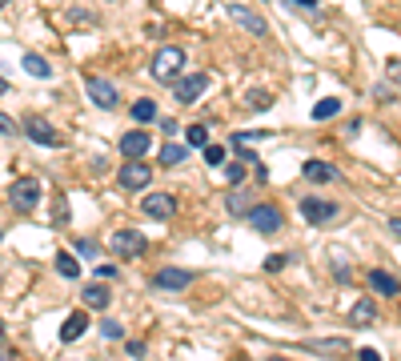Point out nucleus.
Segmentation results:
<instances>
[{"label": "nucleus", "instance_id": "nucleus-1", "mask_svg": "<svg viewBox=\"0 0 401 361\" xmlns=\"http://www.w3.org/2000/svg\"><path fill=\"white\" fill-rule=\"evenodd\" d=\"M181 68H185V49H181V45H165V49H160L157 56H153V81H160V84H176Z\"/></svg>", "mask_w": 401, "mask_h": 361}, {"label": "nucleus", "instance_id": "nucleus-2", "mask_svg": "<svg viewBox=\"0 0 401 361\" xmlns=\"http://www.w3.org/2000/svg\"><path fill=\"white\" fill-rule=\"evenodd\" d=\"M20 129H24V137H29V141H36V145H45V148H61V145H64L61 129H56L52 121H45L40 113H29Z\"/></svg>", "mask_w": 401, "mask_h": 361}, {"label": "nucleus", "instance_id": "nucleus-3", "mask_svg": "<svg viewBox=\"0 0 401 361\" xmlns=\"http://www.w3.org/2000/svg\"><path fill=\"white\" fill-rule=\"evenodd\" d=\"M8 205L20 209V213H29L32 205H40V180L36 177H20L8 185Z\"/></svg>", "mask_w": 401, "mask_h": 361}, {"label": "nucleus", "instance_id": "nucleus-4", "mask_svg": "<svg viewBox=\"0 0 401 361\" xmlns=\"http://www.w3.org/2000/svg\"><path fill=\"white\" fill-rule=\"evenodd\" d=\"M109 245H112V253H116V257H128V261L149 253V241H144V233H137V229H116Z\"/></svg>", "mask_w": 401, "mask_h": 361}, {"label": "nucleus", "instance_id": "nucleus-5", "mask_svg": "<svg viewBox=\"0 0 401 361\" xmlns=\"http://www.w3.org/2000/svg\"><path fill=\"white\" fill-rule=\"evenodd\" d=\"M84 93H89V100H93L96 109H116L121 105V93H116V84L105 81V77H84Z\"/></svg>", "mask_w": 401, "mask_h": 361}, {"label": "nucleus", "instance_id": "nucleus-6", "mask_svg": "<svg viewBox=\"0 0 401 361\" xmlns=\"http://www.w3.org/2000/svg\"><path fill=\"white\" fill-rule=\"evenodd\" d=\"M116 180L125 185L128 193H141V189H149V180H153V169L141 161V157H133V161L121 164V173H116Z\"/></svg>", "mask_w": 401, "mask_h": 361}, {"label": "nucleus", "instance_id": "nucleus-7", "mask_svg": "<svg viewBox=\"0 0 401 361\" xmlns=\"http://www.w3.org/2000/svg\"><path fill=\"white\" fill-rule=\"evenodd\" d=\"M337 213H341L337 201H325V197H305L301 201V217L309 221V225H329Z\"/></svg>", "mask_w": 401, "mask_h": 361}, {"label": "nucleus", "instance_id": "nucleus-8", "mask_svg": "<svg viewBox=\"0 0 401 361\" xmlns=\"http://www.w3.org/2000/svg\"><path fill=\"white\" fill-rule=\"evenodd\" d=\"M249 221H253V229L261 233V237H273V233L285 225V217H281V209H277V205H253Z\"/></svg>", "mask_w": 401, "mask_h": 361}, {"label": "nucleus", "instance_id": "nucleus-9", "mask_svg": "<svg viewBox=\"0 0 401 361\" xmlns=\"http://www.w3.org/2000/svg\"><path fill=\"white\" fill-rule=\"evenodd\" d=\"M205 89H209V72H192V77H185V81L173 84V93H176V100H181V105L201 100V97H205Z\"/></svg>", "mask_w": 401, "mask_h": 361}, {"label": "nucleus", "instance_id": "nucleus-10", "mask_svg": "<svg viewBox=\"0 0 401 361\" xmlns=\"http://www.w3.org/2000/svg\"><path fill=\"white\" fill-rule=\"evenodd\" d=\"M144 217H153V221H173L176 213V197H169V193H149V197L141 201Z\"/></svg>", "mask_w": 401, "mask_h": 361}, {"label": "nucleus", "instance_id": "nucleus-11", "mask_svg": "<svg viewBox=\"0 0 401 361\" xmlns=\"http://www.w3.org/2000/svg\"><path fill=\"white\" fill-rule=\"evenodd\" d=\"M225 13H229V17L237 20L241 29H249L253 36H265V33H269V24H265V17H261V13H253V8H245V4H229Z\"/></svg>", "mask_w": 401, "mask_h": 361}, {"label": "nucleus", "instance_id": "nucleus-12", "mask_svg": "<svg viewBox=\"0 0 401 361\" xmlns=\"http://www.w3.org/2000/svg\"><path fill=\"white\" fill-rule=\"evenodd\" d=\"M157 289H169V293H181V289H189L192 285V269H160L157 277H153Z\"/></svg>", "mask_w": 401, "mask_h": 361}, {"label": "nucleus", "instance_id": "nucleus-13", "mask_svg": "<svg viewBox=\"0 0 401 361\" xmlns=\"http://www.w3.org/2000/svg\"><path fill=\"white\" fill-rule=\"evenodd\" d=\"M116 145H121V153H125V161H133V157H144V153H149L153 137H149L144 129H133V132H125Z\"/></svg>", "mask_w": 401, "mask_h": 361}, {"label": "nucleus", "instance_id": "nucleus-14", "mask_svg": "<svg viewBox=\"0 0 401 361\" xmlns=\"http://www.w3.org/2000/svg\"><path fill=\"white\" fill-rule=\"evenodd\" d=\"M365 281H369V289L381 293V297H398L401 293V281L393 277V273H385V269H369Z\"/></svg>", "mask_w": 401, "mask_h": 361}, {"label": "nucleus", "instance_id": "nucleus-15", "mask_svg": "<svg viewBox=\"0 0 401 361\" xmlns=\"http://www.w3.org/2000/svg\"><path fill=\"white\" fill-rule=\"evenodd\" d=\"M253 205H257V201L249 197V193H245L241 185H233V189L225 193V209H229L233 217H249V213H253Z\"/></svg>", "mask_w": 401, "mask_h": 361}, {"label": "nucleus", "instance_id": "nucleus-16", "mask_svg": "<svg viewBox=\"0 0 401 361\" xmlns=\"http://www.w3.org/2000/svg\"><path fill=\"white\" fill-rule=\"evenodd\" d=\"M80 301H84L89 309H109L112 293H109V285H105V281H93V285H84V289H80Z\"/></svg>", "mask_w": 401, "mask_h": 361}, {"label": "nucleus", "instance_id": "nucleus-17", "mask_svg": "<svg viewBox=\"0 0 401 361\" xmlns=\"http://www.w3.org/2000/svg\"><path fill=\"white\" fill-rule=\"evenodd\" d=\"M84 329H89V313H84V309L68 313V317H64V325H61V341H64V345H73L80 333H84Z\"/></svg>", "mask_w": 401, "mask_h": 361}, {"label": "nucleus", "instance_id": "nucleus-18", "mask_svg": "<svg viewBox=\"0 0 401 361\" xmlns=\"http://www.w3.org/2000/svg\"><path fill=\"white\" fill-rule=\"evenodd\" d=\"M373 317H377V301H373V297H361V301L349 309V321H353L357 329H361V325H373Z\"/></svg>", "mask_w": 401, "mask_h": 361}, {"label": "nucleus", "instance_id": "nucleus-19", "mask_svg": "<svg viewBox=\"0 0 401 361\" xmlns=\"http://www.w3.org/2000/svg\"><path fill=\"white\" fill-rule=\"evenodd\" d=\"M305 180H313V185H325V180H333L337 177V169L329 161H305Z\"/></svg>", "mask_w": 401, "mask_h": 361}, {"label": "nucleus", "instance_id": "nucleus-20", "mask_svg": "<svg viewBox=\"0 0 401 361\" xmlns=\"http://www.w3.org/2000/svg\"><path fill=\"white\" fill-rule=\"evenodd\" d=\"M20 65H24V72L36 77V81H48V77H52V65H48L40 52H24V61H20Z\"/></svg>", "mask_w": 401, "mask_h": 361}, {"label": "nucleus", "instance_id": "nucleus-21", "mask_svg": "<svg viewBox=\"0 0 401 361\" xmlns=\"http://www.w3.org/2000/svg\"><path fill=\"white\" fill-rule=\"evenodd\" d=\"M185 157H189V145H176V141L160 145V169H173V164H181Z\"/></svg>", "mask_w": 401, "mask_h": 361}, {"label": "nucleus", "instance_id": "nucleus-22", "mask_svg": "<svg viewBox=\"0 0 401 361\" xmlns=\"http://www.w3.org/2000/svg\"><path fill=\"white\" fill-rule=\"evenodd\" d=\"M337 113H341V100H337V97H325V100H317V105H313V113H309V116L321 125V121H333Z\"/></svg>", "mask_w": 401, "mask_h": 361}, {"label": "nucleus", "instance_id": "nucleus-23", "mask_svg": "<svg viewBox=\"0 0 401 361\" xmlns=\"http://www.w3.org/2000/svg\"><path fill=\"white\" fill-rule=\"evenodd\" d=\"M133 121H141V125H149V121H157V100H149V97H141V100H133Z\"/></svg>", "mask_w": 401, "mask_h": 361}, {"label": "nucleus", "instance_id": "nucleus-24", "mask_svg": "<svg viewBox=\"0 0 401 361\" xmlns=\"http://www.w3.org/2000/svg\"><path fill=\"white\" fill-rule=\"evenodd\" d=\"M56 273H61L64 281L80 277V265H77V257H73V253H56Z\"/></svg>", "mask_w": 401, "mask_h": 361}, {"label": "nucleus", "instance_id": "nucleus-25", "mask_svg": "<svg viewBox=\"0 0 401 361\" xmlns=\"http://www.w3.org/2000/svg\"><path fill=\"white\" fill-rule=\"evenodd\" d=\"M309 349H313V353H345L349 341H345V337H329V341H309Z\"/></svg>", "mask_w": 401, "mask_h": 361}, {"label": "nucleus", "instance_id": "nucleus-26", "mask_svg": "<svg viewBox=\"0 0 401 361\" xmlns=\"http://www.w3.org/2000/svg\"><path fill=\"white\" fill-rule=\"evenodd\" d=\"M185 141H189V148H205L209 145V129L205 125H189V129H185Z\"/></svg>", "mask_w": 401, "mask_h": 361}, {"label": "nucleus", "instance_id": "nucleus-27", "mask_svg": "<svg viewBox=\"0 0 401 361\" xmlns=\"http://www.w3.org/2000/svg\"><path fill=\"white\" fill-rule=\"evenodd\" d=\"M245 177H249V173H245V164H241V161H229V164H225V180H229V185H241Z\"/></svg>", "mask_w": 401, "mask_h": 361}, {"label": "nucleus", "instance_id": "nucleus-28", "mask_svg": "<svg viewBox=\"0 0 401 361\" xmlns=\"http://www.w3.org/2000/svg\"><path fill=\"white\" fill-rule=\"evenodd\" d=\"M265 137H269V132H233V137H229V145L237 148V145H253V141H265Z\"/></svg>", "mask_w": 401, "mask_h": 361}, {"label": "nucleus", "instance_id": "nucleus-29", "mask_svg": "<svg viewBox=\"0 0 401 361\" xmlns=\"http://www.w3.org/2000/svg\"><path fill=\"white\" fill-rule=\"evenodd\" d=\"M205 164H213V169L225 164V148L221 145H205Z\"/></svg>", "mask_w": 401, "mask_h": 361}, {"label": "nucleus", "instance_id": "nucleus-30", "mask_svg": "<svg viewBox=\"0 0 401 361\" xmlns=\"http://www.w3.org/2000/svg\"><path fill=\"white\" fill-rule=\"evenodd\" d=\"M285 265H289V257H285V253H273V257H265V273H281Z\"/></svg>", "mask_w": 401, "mask_h": 361}, {"label": "nucleus", "instance_id": "nucleus-31", "mask_svg": "<svg viewBox=\"0 0 401 361\" xmlns=\"http://www.w3.org/2000/svg\"><path fill=\"white\" fill-rule=\"evenodd\" d=\"M100 333H105L109 341H121V333H125V329H121V321H100Z\"/></svg>", "mask_w": 401, "mask_h": 361}, {"label": "nucleus", "instance_id": "nucleus-32", "mask_svg": "<svg viewBox=\"0 0 401 361\" xmlns=\"http://www.w3.org/2000/svg\"><path fill=\"white\" fill-rule=\"evenodd\" d=\"M385 77H389L393 84H401V61H398V56H389V61H385Z\"/></svg>", "mask_w": 401, "mask_h": 361}, {"label": "nucleus", "instance_id": "nucleus-33", "mask_svg": "<svg viewBox=\"0 0 401 361\" xmlns=\"http://www.w3.org/2000/svg\"><path fill=\"white\" fill-rule=\"evenodd\" d=\"M249 105H253V109H265V105H273V93H249Z\"/></svg>", "mask_w": 401, "mask_h": 361}, {"label": "nucleus", "instance_id": "nucleus-34", "mask_svg": "<svg viewBox=\"0 0 401 361\" xmlns=\"http://www.w3.org/2000/svg\"><path fill=\"white\" fill-rule=\"evenodd\" d=\"M0 137H4V141H13V137H16V125L4 113H0Z\"/></svg>", "mask_w": 401, "mask_h": 361}, {"label": "nucleus", "instance_id": "nucleus-35", "mask_svg": "<svg viewBox=\"0 0 401 361\" xmlns=\"http://www.w3.org/2000/svg\"><path fill=\"white\" fill-rule=\"evenodd\" d=\"M285 8H305V13H313L317 8V0H281Z\"/></svg>", "mask_w": 401, "mask_h": 361}, {"label": "nucleus", "instance_id": "nucleus-36", "mask_svg": "<svg viewBox=\"0 0 401 361\" xmlns=\"http://www.w3.org/2000/svg\"><path fill=\"white\" fill-rule=\"evenodd\" d=\"M373 100H385V105H389V100H393V89H389V84H377V89H373Z\"/></svg>", "mask_w": 401, "mask_h": 361}, {"label": "nucleus", "instance_id": "nucleus-37", "mask_svg": "<svg viewBox=\"0 0 401 361\" xmlns=\"http://www.w3.org/2000/svg\"><path fill=\"white\" fill-rule=\"evenodd\" d=\"M77 253H80V257H96V245H93V241H84V237H80V241H77Z\"/></svg>", "mask_w": 401, "mask_h": 361}, {"label": "nucleus", "instance_id": "nucleus-38", "mask_svg": "<svg viewBox=\"0 0 401 361\" xmlns=\"http://www.w3.org/2000/svg\"><path fill=\"white\" fill-rule=\"evenodd\" d=\"M96 277H100V281H112V277H116V265H96Z\"/></svg>", "mask_w": 401, "mask_h": 361}, {"label": "nucleus", "instance_id": "nucleus-39", "mask_svg": "<svg viewBox=\"0 0 401 361\" xmlns=\"http://www.w3.org/2000/svg\"><path fill=\"white\" fill-rule=\"evenodd\" d=\"M357 361H381V353L377 349H357Z\"/></svg>", "mask_w": 401, "mask_h": 361}, {"label": "nucleus", "instance_id": "nucleus-40", "mask_svg": "<svg viewBox=\"0 0 401 361\" xmlns=\"http://www.w3.org/2000/svg\"><path fill=\"white\" fill-rule=\"evenodd\" d=\"M385 229H389V233L401 241V217H389V221H385Z\"/></svg>", "mask_w": 401, "mask_h": 361}, {"label": "nucleus", "instance_id": "nucleus-41", "mask_svg": "<svg viewBox=\"0 0 401 361\" xmlns=\"http://www.w3.org/2000/svg\"><path fill=\"white\" fill-rule=\"evenodd\" d=\"M253 177H257V180H269V169H265L261 161H253Z\"/></svg>", "mask_w": 401, "mask_h": 361}, {"label": "nucleus", "instance_id": "nucleus-42", "mask_svg": "<svg viewBox=\"0 0 401 361\" xmlns=\"http://www.w3.org/2000/svg\"><path fill=\"white\" fill-rule=\"evenodd\" d=\"M128 353H133V358H144V341H128Z\"/></svg>", "mask_w": 401, "mask_h": 361}, {"label": "nucleus", "instance_id": "nucleus-43", "mask_svg": "<svg viewBox=\"0 0 401 361\" xmlns=\"http://www.w3.org/2000/svg\"><path fill=\"white\" fill-rule=\"evenodd\" d=\"M4 93H8V81H4V77H0V97H4Z\"/></svg>", "mask_w": 401, "mask_h": 361}, {"label": "nucleus", "instance_id": "nucleus-44", "mask_svg": "<svg viewBox=\"0 0 401 361\" xmlns=\"http://www.w3.org/2000/svg\"><path fill=\"white\" fill-rule=\"evenodd\" d=\"M0 341H4V321H0Z\"/></svg>", "mask_w": 401, "mask_h": 361}, {"label": "nucleus", "instance_id": "nucleus-45", "mask_svg": "<svg viewBox=\"0 0 401 361\" xmlns=\"http://www.w3.org/2000/svg\"><path fill=\"white\" fill-rule=\"evenodd\" d=\"M269 361H289V358H269Z\"/></svg>", "mask_w": 401, "mask_h": 361}, {"label": "nucleus", "instance_id": "nucleus-46", "mask_svg": "<svg viewBox=\"0 0 401 361\" xmlns=\"http://www.w3.org/2000/svg\"><path fill=\"white\" fill-rule=\"evenodd\" d=\"M4 4H8V0H0V8H4Z\"/></svg>", "mask_w": 401, "mask_h": 361}, {"label": "nucleus", "instance_id": "nucleus-47", "mask_svg": "<svg viewBox=\"0 0 401 361\" xmlns=\"http://www.w3.org/2000/svg\"><path fill=\"white\" fill-rule=\"evenodd\" d=\"M237 361H249V358H237Z\"/></svg>", "mask_w": 401, "mask_h": 361}]
</instances>
